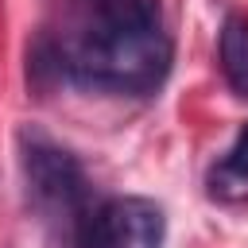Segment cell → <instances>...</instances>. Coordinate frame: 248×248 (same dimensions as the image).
Masks as SVG:
<instances>
[{"label":"cell","instance_id":"cell-7","mask_svg":"<svg viewBox=\"0 0 248 248\" xmlns=\"http://www.w3.org/2000/svg\"><path fill=\"white\" fill-rule=\"evenodd\" d=\"M46 248H78V240H74V221H62V232L54 229Z\"/></svg>","mask_w":248,"mask_h":248},{"label":"cell","instance_id":"cell-2","mask_svg":"<svg viewBox=\"0 0 248 248\" xmlns=\"http://www.w3.org/2000/svg\"><path fill=\"white\" fill-rule=\"evenodd\" d=\"M19 143H23V178H27L31 205L50 225L74 221L89 202L81 163L66 147H58L54 140H46L39 132H23Z\"/></svg>","mask_w":248,"mask_h":248},{"label":"cell","instance_id":"cell-5","mask_svg":"<svg viewBox=\"0 0 248 248\" xmlns=\"http://www.w3.org/2000/svg\"><path fill=\"white\" fill-rule=\"evenodd\" d=\"M221 70H225L229 89L248 101V19L244 16H225V27H221Z\"/></svg>","mask_w":248,"mask_h":248},{"label":"cell","instance_id":"cell-4","mask_svg":"<svg viewBox=\"0 0 248 248\" xmlns=\"http://www.w3.org/2000/svg\"><path fill=\"white\" fill-rule=\"evenodd\" d=\"M81 8H85L81 27H108V31L163 27L159 0H81Z\"/></svg>","mask_w":248,"mask_h":248},{"label":"cell","instance_id":"cell-1","mask_svg":"<svg viewBox=\"0 0 248 248\" xmlns=\"http://www.w3.org/2000/svg\"><path fill=\"white\" fill-rule=\"evenodd\" d=\"M58 46L66 78L101 93H155L170 70V39L163 27H78V35Z\"/></svg>","mask_w":248,"mask_h":248},{"label":"cell","instance_id":"cell-3","mask_svg":"<svg viewBox=\"0 0 248 248\" xmlns=\"http://www.w3.org/2000/svg\"><path fill=\"white\" fill-rule=\"evenodd\" d=\"M167 213L151 198H105L85 202L74 217L78 248H163Z\"/></svg>","mask_w":248,"mask_h":248},{"label":"cell","instance_id":"cell-6","mask_svg":"<svg viewBox=\"0 0 248 248\" xmlns=\"http://www.w3.org/2000/svg\"><path fill=\"white\" fill-rule=\"evenodd\" d=\"M229 170H236L240 178H248V128H240L232 151H229Z\"/></svg>","mask_w":248,"mask_h":248}]
</instances>
